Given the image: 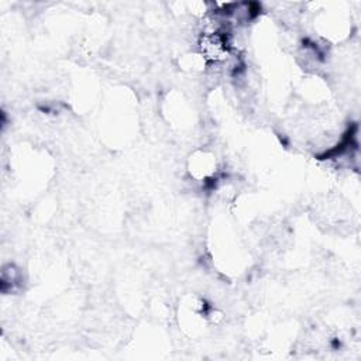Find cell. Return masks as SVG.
Masks as SVG:
<instances>
[{
	"label": "cell",
	"mask_w": 361,
	"mask_h": 361,
	"mask_svg": "<svg viewBox=\"0 0 361 361\" xmlns=\"http://www.w3.org/2000/svg\"><path fill=\"white\" fill-rule=\"evenodd\" d=\"M200 48L203 55L214 62L227 58L230 51L227 35L223 32H206L202 35Z\"/></svg>",
	"instance_id": "cell-1"
}]
</instances>
